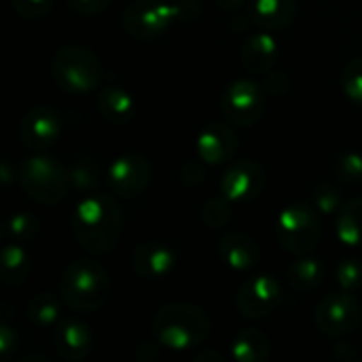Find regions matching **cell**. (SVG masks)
<instances>
[{"label":"cell","mask_w":362,"mask_h":362,"mask_svg":"<svg viewBox=\"0 0 362 362\" xmlns=\"http://www.w3.org/2000/svg\"><path fill=\"white\" fill-rule=\"evenodd\" d=\"M70 227L76 244L89 255L110 252L123 233V212L115 199L102 193H87L72 210Z\"/></svg>","instance_id":"cell-1"},{"label":"cell","mask_w":362,"mask_h":362,"mask_svg":"<svg viewBox=\"0 0 362 362\" xmlns=\"http://www.w3.org/2000/svg\"><path fill=\"white\" fill-rule=\"evenodd\" d=\"M197 13V0H132L121 13V28L136 40H155L174 23L193 21Z\"/></svg>","instance_id":"cell-2"},{"label":"cell","mask_w":362,"mask_h":362,"mask_svg":"<svg viewBox=\"0 0 362 362\" xmlns=\"http://www.w3.org/2000/svg\"><path fill=\"white\" fill-rule=\"evenodd\" d=\"M153 335L161 346L174 352H187L210 339L212 320L199 305L168 303L153 318Z\"/></svg>","instance_id":"cell-3"},{"label":"cell","mask_w":362,"mask_h":362,"mask_svg":"<svg viewBox=\"0 0 362 362\" xmlns=\"http://www.w3.org/2000/svg\"><path fill=\"white\" fill-rule=\"evenodd\" d=\"M59 295L74 312H98L110 297V276L102 263L93 259H76L62 272Z\"/></svg>","instance_id":"cell-4"},{"label":"cell","mask_w":362,"mask_h":362,"mask_svg":"<svg viewBox=\"0 0 362 362\" xmlns=\"http://www.w3.org/2000/svg\"><path fill=\"white\" fill-rule=\"evenodd\" d=\"M51 78L62 91L85 95L100 89L104 66L89 47L64 45L51 57Z\"/></svg>","instance_id":"cell-5"},{"label":"cell","mask_w":362,"mask_h":362,"mask_svg":"<svg viewBox=\"0 0 362 362\" xmlns=\"http://www.w3.org/2000/svg\"><path fill=\"white\" fill-rule=\"evenodd\" d=\"M17 182L21 191L36 204L57 206L68 195L70 172L57 157L32 155L19 161Z\"/></svg>","instance_id":"cell-6"},{"label":"cell","mask_w":362,"mask_h":362,"mask_svg":"<svg viewBox=\"0 0 362 362\" xmlns=\"http://www.w3.org/2000/svg\"><path fill=\"white\" fill-rule=\"evenodd\" d=\"M322 238L320 212L312 204H291L276 218V240L282 250L301 257L312 252Z\"/></svg>","instance_id":"cell-7"},{"label":"cell","mask_w":362,"mask_h":362,"mask_svg":"<svg viewBox=\"0 0 362 362\" xmlns=\"http://www.w3.org/2000/svg\"><path fill=\"white\" fill-rule=\"evenodd\" d=\"M265 91L252 78H235L229 83L221 95L223 117L238 127H252L261 121L265 112Z\"/></svg>","instance_id":"cell-8"},{"label":"cell","mask_w":362,"mask_h":362,"mask_svg":"<svg viewBox=\"0 0 362 362\" xmlns=\"http://www.w3.org/2000/svg\"><path fill=\"white\" fill-rule=\"evenodd\" d=\"M361 301L348 291L327 295L314 310V325L327 337L354 333L361 325Z\"/></svg>","instance_id":"cell-9"},{"label":"cell","mask_w":362,"mask_h":362,"mask_svg":"<svg viewBox=\"0 0 362 362\" xmlns=\"http://www.w3.org/2000/svg\"><path fill=\"white\" fill-rule=\"evenodd\" d=\"M282 286L274 276L267 274H259L248 278L235 297V305L240 316H244L246 320H263L267 316H272L280 303H282Z\"/></svg>","instance_id":"cell-10"},{"label":"cell","mask_w":362,"mask_h":362,"mask_svg":"<svg viewBox=\"0 0 362 362\" xmlns=\"http://www.w3.org/2000/svg\"><path fill=\"white\" fill-rule=\"evenodd\" d=\"M153 178V168L146 157L138 153H125L117 157L106 170V182L112 193L123 199L140 197Z\"/></svg>","instance_id":"cell-11"},{"label":"cell","mask_w":362,"mask_h":362,"mask_svg":"<svg viewBox=\"0 0 362 362\" xmlns=\"http://www.w3.org/2000/svg\"><path fill=\"white\" fill-rule=\"evenodd\" d=\"M267 185V176L261 163L255 159L235 161L221 178V193L233 204L255 202Z\"/></svg>","instance_id":"cell-12"},{"label":"cell","mask_w":362,"mask_h":362,"mask_svg":"<svg viewBox=\"0 0 362 362\" xmlns=\"http://www.w3.org/2000/svg\"><path fill=\"white\" fill-rule=\"evenodd\" d=\"M62 134V119L51 106L30 108L19 123V140L28 151H45L57 142Z\"/></svg>","instance_id":"cell-13"},{"label":"cell","mask_w":362,"mask_h":362,"mask_svg":"<svg viewBox=\"0 0 362 362\" xmlns=\"http://www.w3.org/2000/svg\"><path fill=\"white\" fill-rule=\"evenodd\" d=\"M240 148L238 134L233 127L223 123H210L206 125L195 142L197 159H202L206 165H223L229 163Z\"/></svg>","instance_id":"cell-14"},{"label":"cell","mask_w":362,"mask_h":362,"mask_svg":"<svg viewBox=\"0 0 362 362\" xmlns=\"http://www.w3.org/2000/svg\"><path fill=\"white\" fill-rule=\"evenodd\" d=\"M176 255L163 242H142L132 252V267L142 280H163L174 272Z\"/></svg>","instance_id":"cell-15"},{"label":"cell","mask_w":362,"mask_h":362,"mask_svg":"<svg viewBox=\"0 0 362 362\" xmlns=\"http://www.w3.org/2000/svg\"><path fill=\"white\" fill-rule=\"evenodd\" d=\"M53 348L55 354L66 362H78L87 358L93 348V337L87 325L66 318L53 327Z\"/></svg>","instance_id":"cell-16"},{"label":"cell","mask_w":362,"mask_h":362,"mask_svg":"<svg viewBox=\"0 0 362 362\" xmlns=\"http://www.w3.org/2000/svg\"><path fill=\"white\" fill-rule=\"evenodd\" d=\"M218 259L233 272H252L261 261V248L255 238L242 231H231L218 240Z\"/></svg>","instance_id":"cell-17"},{"label":"cell","mask_w":362,"mask_h":362,"mask_svg":"<svg viewBox=\"0 0 362 362\" xmlns=\"http://www.w3.org/2000/svg\"><path fill=\"white\" fill-rule=\"evenodd\" d=\"M280 57L278 40L269 32H259L248 36L240 47V62L250 74H265L274 68Z\"/></svg>","instance_id":"cell-18"},{"label":"cell","mask_w":362,"mask_h":362,"mask_svg":"<svg viewBox=\"0 0 362 362\" xmlns=\"http://www.w3.org/2000/svg\"><path fill=\"white\" fill-rule=\"evenodd\" d=\"M98 110L110 125H127L136 117V98L123 87H104L98 91Z\"/></svg>","instance_id":"cell-19"},{"label":"cell","mask_w":362,"mask_h":362,"mask_svg":"<svg viewBox=\"0 0 362 362\" xmlns=\"http://www.w3.org/2000/svg\"><path fill=\"white\" fill-rule=\"evenodd\" d=\"M229 352L231 358L238 362H265L272 354V341L263 331L246 327L235 333Z\"/></svg>","instance_id":"cell-20"},{"label":"cell","mask_w":362,"mask_h":362,"mask_svg":"<svg viewBox=\"0 0 362 362\" xmlns=\"http://www.w3.org/2000/svg\"><path fill=\"white\" fill-rule=\"evenodd\" d=\"M297 0H252V19L265 30H280L295 21Z\"/></svg>","instance_id":"cell-21"},{"label":"cell","mask_w":362,"mask_h":362,"mask_svg":"<svg viewBox=\"0 0 362 362\" xmlns=\"http://www.w3.org/2000/svg\"><path fill=\"white\" fill-rule=\"evenodd\" d=\"M32 272V257L21 244H4L0 250V280L6 286H19Z\"/></svg>","instance_id":"cell-22"},{"label":"cell","mask_w":362,"mask_h":362,"mask_svg":"<svg viewBox=\"0 0 362 362\" xmlns=\"http://www.w3.org/2000/svg\"><path fill=\"white\" fill-rule=\"evenodd\" d=\"M286 280L293 291L297 293H308L318 288L325 282V265L316 257H299L293 261L286 269Z\"/></svg>","instance_id":"cell-23"},{"label":"cell","mask_w":362,"mask_h":362,"mask_svg":"<svg viewBox=\"0 0 362 362\" xmlns=\"http://www.w3.org/2000/svg\"><path fill=\"white\" fill-rule=\"evenodd\" d=\"M335 233L339 242L350 248L362 246V199H350L339 208Z\"/></svg>","instance_id":"cell-24"},{"label":"cell","mask_w":362,"mask_h":362,"mask_svg":"<svg viewBox=\"0 0 362 362\" xmlns=\"http://www.w3.org/2000/svg\"><path fill=\"white\" fill-rule=\"evenodd\" d=\"M28 320L36 329H53L59 320L62 305L55 295L51 293H38L28 299Z\"/></svg>","instance_id":"cell-25"},{"label":"cell","mask_w":362,"mask_h":362,"mask_svg":"<svg viewBox=\"0 0 362 362\" xmlns=\"http://www.w3.org/2000/svg\"><path fill=\"white\" fill-rule=\"evenodd\" d=\"M38 231H40L38 218L28 214V212L11 214L0 225V235H2V240L6 244H21V246H25L28 242H32L38 235Z\"/></svg>","instance_id":"cell-26"},{"label":"cell","mask_w":362,"mask_h":362,"mask_svg":"<svg viewBox=\"0 0 362 362\" xmlns=\"http://www.w3.org/2000/svg\"><path fill=\"white\" fill-rule=\"evenodd\" d=\"M68 172H70V187L76 193H91L100 185V170H98L95 161L87 159V157L74 159L70 163Z\"/></svg>","instance_id":"cell-27"},{"label":"cell","mask_w":362,"mask_h":362,"mask_svg":"<svg viewBox=\"0 0 362 362\" xmlns=\"http://www.w3.org/2000/svg\"><path fill=\"white\" fill-rule=\"evenodd\" d=\"M339 85H341L344 95L352 104L362 108V57H354L344 66L339 74Z\"/></svg>","instance_id":"cell-28"},{"label":"cell","mask_w":362,"mask_h":362,"mask_svg":"<svg viewBox=\"0 0 362 362\" xmlns=\"http://www.w3.org/2000/svg\"><path fill=\"white\" fill-rule=\"evenodd\" d=\"M231 204H233V202H229L223 193H221L218 197L208 199V202L202 206V221H204L210 229H221V227H225V225L231 221V214H233Z\"/></svg>","instance_id":"cell-29"},{"label":"cell","mask_w":362,"mask_h":362,"mask_svg":"<svg viewBox=\"0 0 362 362\" xmlns=\"http://www.w3.org/2000/svg\"><path fill=\"white\" fill-rule=\"evenodd\" d=\"M312 206H314L320 214H325V216H331V214L339 212V208L344 206V204H341V193H339V189H337L335 185H331V182H320V185H316L314 191H312Z\"/></svg>","instance_id":"cell-30"},{"label":"cell","mask_w":362,"mask_h":362,"mask_svg":"<svg viewBox=\"0 0 362 362\" xmlns=\"http://www.w3.org/2000/svg\"><path fill=\"white\" fill-rule=\"evenodd\" d=\"M333 174L344 185L362 182V155L361 153H344L333 161Z\"/></svg>","instance_id":"cell-31"},{"label":"cell","mask_w":362,"mask_h":362,"mask_svg":"<svg viewBox=\"0 0 362 362\" xmlns=\"http://www.w3.org/2000/svg\"><path fill=\"white\" fill-rule=\"evenodd\" d=\"M337 284L341 291L348 293H356L362 288V259L356 257H348L337 265Z\"/></svg>","instance_id":"cell-32"},{"label":"cell","mask_w":362,"mask_h":362,"mask_svg":"<svg viewBox=\"0 0 362 362\" xmlns=\"http://www.w3.org/2000/svg\"><path fill=\"white\" fill-rule=\"evenodd\" d=\"M8 2H11L13 11L28 21L47 17L53 6V0H8Z\"/></svg>","instance_id":"cell-33"},{"label":"cell","mask_w":362,"mask_h":362,"mask_svg":"<svg viewBox=\"0 0 362 362\" xmlns=\"http://www.w3.org/2000/svg\"><path fill=\"white\" fill-rule=\"evenodd\" d=\"M110 4L112 0H68V6L78 15H98L104 13Z\"/></svg>","instance_id":"cell-34"},{"label":"cell","mask_w":362,"mask_h":362,"mask_svg":"<svg viewBox=\"0 0 362 362\" xmlns=\"http://www.w3.org/2000/svg\"><path fill=\"white\" fill-rule=\"evenodd\" d=\"M17 333L13 331V327L8 322H0V356L2 358H11L15 348H17Z\"/></svg>","instance_id":"cell-35"},{"label":"cell","mask_w":362,"mask_h":362,"mask_svg":"<svg viewBox=\"0 0 362 362\" xmlns=\"http://www.w3.org/2000/svg\"><path fill=\"white\" fill-rule=\"evenodd\" d=\"M286 87H288V81H286L284 72H274V74L269 76V89H272V91L282 93V91H286Z\"/></svg>","instance_id":"cell-36"},{"label":"cell","mask_w":362,"mask_h":362,"mask_svg":"<svg viewBox=\"0 0 362 362\" xmlns=\"http://www.w3.org/2000/svg\"><path fill=\"white\" fill-rule=\"evenodd\" d=\"M246 0H214V4L221 8V11H235L244 4Z\"/></svg>","instance_id":"cell-37"},{"label":"cell","mask_w":362,"mask_h":362,"mask_svg":"<svg viewBox=\"0 0 362 362\" xmlns=\"http://www.w3.org/2000/svg\"><path fill=\"white\" fill-rule=\"evenodd\" d=\"M221 361H223L221 352H212V350H206V352H202V354H197V356H195V362H221Z\"/></svg>","instance_id":"cell-38"}]
</instances>
